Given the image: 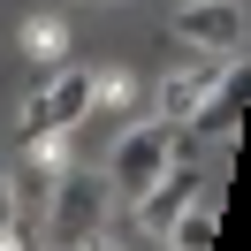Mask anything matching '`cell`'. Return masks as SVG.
Returning <instances> with one entry per match:
<instances>
[{"label": "cell", "mask_w": 251, "mask_h": 251, "mask_svg": "<svg viewBox=\"0 0 251 251\" xmlns=\"http://www.w3.org/2000/svg\"><path fill=\"white\" fill-rule=\"evenodd\" d=\"M99 205H107V183H92V175H69V190H61V205H53V244H69V251H76L84 236H92V221H99Z\"/></svg>", "instance_id": "cell-6"}, {"label": "cell", "mask_w": 251, "mask_h": 251, "mask_svg": "<svg viewBox=\"0 0 251 251\" xmlns=\"http://www.w3.org/2000/svg\"><path fill=\"white\" fill-rule=\"evenodd\" d=\"M213 236H221L213 205H190V213H183V221L168 228V244H175V251H213Z\"/></svg>", "instance_id": "cell-7"}, {"label": "cell", "mask_w": 251, "mask_h": 251, "mask_svg": "<svg viewBox=\"0 0 251 251\" xmlns=\"http://www.w3.org/2000/svg\"><path fill=\"white\" fill-rule=\"evenodd\" d=\"M84 114H92V69H61L53 84H38V92L23 99V129H31V137H61Z\"/></svg>", "instance_id": "cell-1"}, {"label": "cell", "mask_w": 251, "mask_h": 251, "mask_svg": "<svg viewBox=\"0 0 251 251\" xmlns=\"http://www.w3.org/2000/svg\"><path fill=\"white\" fill-rule=\"evenodd\" d=\"M76 251H114V244H76Z\"/></svg>", "instance_id": "cell-8"}, {"label": "cell", "mask_w": 251, "mask_h": 251, "mask_svg": "<svg viewBox=\"0 0 251 251\" xmlns=\"http://www.w3.org/2000/svg\"><path fill=\"white\" fill-rule=\"evenodd\" d=\"M8 251H38V244H8Z\"/></svg>", "instance_id": "cell-9"}, {"label": "cell", "mask_w": 251, "mask_h": 251, "mask_svg": "<svg viewBox=\"0 0 251 251\" xmlns=\"http://www.w3.org/2000/svg\"><path fill=\"white\" fill-rule=\"evenodd\" d=\"M221 76H228L221 53H213V61H198V69H183V76H168V84H160V122H190V114L221 92Z\"/></svg>", "instance_id": "cell-5"}, {"label": "cell", "mask_w": 251, "mask_h": 251, "mask_svg": "<svg viewBox=\"0 0 251 251\" xmlns=\"http://www.w3.org/2000/svg\"><path fill=\"white\" fill-rule=\"evenodd\" d=\"M190 205H198V175L190 168H160L152 183L137 190V221H145V236H160V244H168V228L190 213Z\"/></svg>", "instance_id": "cell-4"}, {"label": "cell", "mask_w": 251, "mask_h": 251, "mask_svg": "<svg viewBox=\"0 0 251 251\" xmlns=\"http://www.w3.org/2000/svg\"><path fill=\"white\" fill-rule=\"evenodd\" d=\"M168 31L205 46V53H221V61H236L244 53V0H183Z\"/></svg>", "instance_id": "cell-3"}, {"label": "cell", "mask_w": 251, "mask_h": 251, "mask_svg": "<svg viewBox=\"0 0 251 251\" xmlns=\"http://www.w3.org/2000/svg\"><path fill=\"white\" fill-rule=\"evenodd\" d=\"M160 168H175V122H137V129H122V145H114V160H107V183H122V190H145Z\"/></svg>", "instance_id": "cell-2"}]
</instances>
